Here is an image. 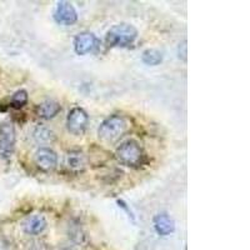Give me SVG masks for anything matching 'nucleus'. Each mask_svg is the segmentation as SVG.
<instances>
[{"label":"nucleus","mask_w":250,"mask_h":250,"mask_svg":"<svg viewBox=\"0 0 250 250\" xmlns=\"http://www.w3.org/2000/svg\"><path fill=\"white\" fill-rule=\"evenodd\" d=\"M143 62L148 65H158L163 60V55L159 50L156 49H148L143 53Z\"/></svg>","instance_id":"14"},{"label":"nucleus","mask_w":250,"mask_h":250,"mask_svg":"<svg viewBox=\"0 0 250 250\" xmlns=\"http://www.w3.org/2000/svg\"><path fill=\"white\" fill-rule=\"evenodd\" d=\"M129 128L128 120L122 115H111L100 124L98 135L100 140L105 143H114L126 133Z\"/></svg>","instance_id":"1"},{"label":"nucleus","mask_w":250,"mask_h":250,"mask_svg":"<svg viewBox=\"0 0 250 250\" xmlns=\"http://www.w3.org/2000/svg\"><path fill=\"white\" fill-rule=\"evenodd\" d=\"M62 110V106L55 100H45V102L40 103L37 106V115L42 119H51L54 118L59 111Z\"/></svg>","instance_id":"11"},{"label":"nucleus","mask_w":250,"mask_h":250,"mask_svg":"<svg viewBox=\"0 0 250 250\" xmlns=\"http://www.w3.org/2000/svg\"><path fill=\"white\" fill-rule=\"evenodd\" d=\"M46 228V220L42 215L29 216L23 223V230L28 235H39Z\"/></svg>","instance_id":"9"},{"label":"nucleus","mask_w":250,"mask_h":250,"mask_svg":"<svg viewBox=\"0 0 250 250\" xmlns=\"http://www.w3.org/2000/svg\"><path fill=\"white\" fill-rule=\"evenodd\" d=\"M33 137H34V139L38 143H49L55 139L54 133L49 128H45V126H37L34 130V134H33Z\"/></svg>","instance_id":"13"},{"label":"nucleus","mask_w":250,"mask_h":250,"mask_svg":"<svg viewBox=\"0 0 250 250\" xmlns=\"http://www.w3.org/2000/svg\"><path fill=\"white\" fill-rule=\"evenodd\" d=\"M138 31L130 24H118L106 34V43L110 46H128L137 39Z\"/></svg>","instance_id":"3"},{"label":"nucleus","mask_w":250,"mask_h":250,"mask_svg":"<svg viewBox=\"0 0 250 250\" xmlns=\"http://www.w3.org/2000/svg\"><path fill=\"white\" fill-rule=\"evenodd\" d=\"M115 156H117L118 162L122 163L123 165L135 168V167H139L143 163L144 153H143L142 148L138 144V142L130 139L126 140V142H124L120 145L119 148L117 149Z\"/></svg>","instance_id":"2"},{"label":"nucleus","mask_w":250,"mask_h":250,"mask_svg":"<svg viewBox=\"0 0 250 250\" xmlns=\"http://www.w3.org/2000/svg\"><path fill=\"white\" fill-rule=\"evenodd\" d=\"M58 155L49 148H40L35 153V164L44 171L53 170L57 167Z\"/></svg>","instance_id":"8"},{"label":"nucleus","mask_w":250,"mask_h":250,"mask_svg":"<svg viewBox=\"0 0 250 250\" xmlns=\"http://www.w3.org/2000/svg\"><path fill=\"white\" fill-rule=\"evenodd\" d=\"M28 103V93L25 90H18L12 97V106L19 109Z\"/></svg>","instance_id":"15"},{"label":"nucleus","mask_w":250,"mask_h":250,"mask_svg":"<svg viewBox=\"0 0 250 250\" xmlns=\"http://www.w3.org/2000/svg\"><path fill=\"white\" fill-rule=\"evenodd\" d=\"M154 228L159 235H169L175 229V223L168 214L162 213L154 218Z\"/></svg>","instance_id":"10"},{"label":"nucleus","mask_w":250,"mask_h":250,"mask_svg":"<svg viewBox=\"0 0 250 250\" xmlns=\"http://www.w3.org/2000/svg\"><path fill=\"white\" fill-rule=\"evenodd\" d=\"M15 129L12 123L0 124V160L9 159L15 149Z\"/></svg>","instance_id":"4"},{"label":"nucleus","mask_w":250,"mask_h":250,"mask_svg":"<svg viewBox=\"0 0 250 250\" xmlns=\"http://www.w3.org/2000/svg\"><path fill=\"white\" fill-rule=\"evenodd\" d=\"M100 45V42L93 33H80L74 39V49L77 54L84 55L95 51Z\"/></svg>","instance_id":"6"},{"label":"nucleus","mask_w":250,"mask_h":250,"mask_svg":"<svg viewBox=\"0 0 250 250\" xmlns=\"http://www.w3.org/2000/svg\"><path fill=\"white\" fill-rule=\"evenodd\" d=\"M89 124V117L82 108H73L66 118V128L74 135H82L86 130Z\"/></svg>","instance_id":"5"},{"label":"nucleus","mask_w":250,"mask_h":250,"mask_svg":"<svg viewBox=\"0 0 250 250\" xmlns=\"http://www.w3.org/2000/svg\"><path fill=\"white\" fill-rule=\"evenodd\" d=\"M86 164H88L86 156L82 151L73 150L66 155V165L70 170L83 171L86 168Z\"/></svg>","instance_id":"12"},{"label":"nucleus","mask_w":250,"mask_h":250,"mask_svg":"<svg viewBox=\"0 0 250 250\" xmlns=\"http://www.w3.org/2000/svg\"><path fill=\"white\" fill-rule=\"evenodd\" d=\"M54 19L57 20V23L65 24V25H71L74 24L78 19L77 10L74 6L71 5L68 1H59L55 8L54 12Z\"/></svg>","instance_id":"7"}]
</instances>
